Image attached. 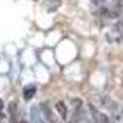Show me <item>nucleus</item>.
<instances>
[{"label":"nucleus","instance_id":"obj_1","mask_svg":"<svg viewBox=\"0 0 123 123\" xmlns=\"http://www.w3.org/2000/svg\"><path fill=\"white\" fill-rule=\"evenodd\" d=\"M31 119L32 123H46V121L42 118V112L39 108H37V106L31 108Z\"/></svg>","mask_w":123,"mask_h":123},{"label":"nucleus","instance_id":"obj_8","mask_svg":"<svg viewBox=\"0 0 123 123\" xmlns=\"http://www.w3.org/2000/svg\"><path fill=\"white\" fill-rule=\"evenodd\" d=\"M4 108V104H3V100H0V111Z\"/></svg>","mask_w":123,"mask_h":123},{"label":"nucleus","instance_id":"obj_7","mask_svg":"<svg viewBox=\"0 0 123 123\" xmlns=\"http://www.w3.org/2000/svg\"><path fill=\"white\" fill-rule=\"evenodd\" d=\"M71 102H73V106H76L78 108H80V106H81V101H80L79 98H76V100H73Z\"/></svg>","mask_w":123,"mask_h":123},{"label":"nucleus","instance_id":"obj_5","mask_svg":"<svg viewBox=\"0 0 123 123\" xmlns=\"http://www.w3.org/2000/svg\"><path fill=\"white\" fill-rule=\"evenodd\" d=\"M35 94H36V87L35 86H30V87L24 90V98L28 101V100H31L35 96Z\"/></svg>","mask_w":123,"mask_h":123},{"label":"nucleus","instance_id":"obj_2","mask_svg":"<svg viewBox=\"0 0 123 123\" xmlns=\"http://www.w3.org/2000/svg\"><path fill=\"white\" fill-rule=\"evenodd\" d=\"M73 123H91V122L86 118V116L84 115L83 111L78 110V111L75 112L74 117H73Z\"/></svg>","mask_w":123,"mask_h":123},{"label":"nucleus","instance_id":"obj_6","mask_svg":"<svg viewBox=\"0 0 123 123\" xmlns=\"http://www.w3.org/2000/svg\"><path fill=\"white\" fill-rule=\"evenodd\" d=\"M7 110H9L10 116H14L16 112H17V104H16L15 101H11V102L7 105Z\"/></svg>","mask_w":123,"mask_h":123},{"label":"nucleus","instance_id":"obj_4","mask_svg":"<svg viewBox=\"0 0 123 123\" xmlns=\"http://www.w3.org/2000/svg\"><path fill=\"white\" fill-rule=\"evenodd\" d=\"M39 110H41V112L43 113V116H44L49 122L52 121V112H50L48 105H46V104H41V105H39Z\"/></svg>","mask_w":123,"mask_h":123},{"label":"nucleus","instance_id":"obj_3","mask_svg":"<svg viewBox=\"0 0 123 123\" xmlns=\"http://www.w3.org/2000/svg\"><path fill=\"white\" fill-rule=\"evenodd\" d=\"M55 108H57V112L60 115V117L63 119H65L67 118V113H68V110H67V106H65L64 102H62V101L57 102V104H55Z\"/></svg>","mask_w":123,"mask_h":123}]
</instances>
